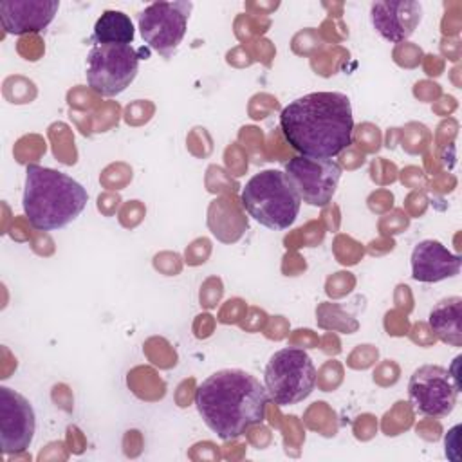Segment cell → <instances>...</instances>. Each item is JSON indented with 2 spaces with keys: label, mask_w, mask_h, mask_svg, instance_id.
Segmentation results:
<instances>
[{
  "label": "cell",
  "mask_w": 462,
  "mask_h": 462,
  "mask_svg": "<svg viewBox=\"0 0 462 462\" xmlns=\"http://www.w3.org/2000/svg\"><path fill=\"white\" fill-rule=\"evenodd\" d=\"M280 130L300 155L332 159L354 141L350 99L343 92L305 94L282 110Z\"/></svg>",
  "instance_id": "6da1fadb"
},
{
  "label": "cell",
  "mask_w": 462,
  "mask_h": 462,
  "mask_svg": "<svg viewBox=\"0 0 462 462\" xmlns=\"http://www.w3.org/2000/svg\"><path fill=\"white\" fill-rule=\"evenodd\" d=\"M269 395L249 372L224 368L208 375L195 392V406L204 424L222 440L242 437L265 417Z\"/></svg>",
  "instance_id": "7a4b0ae2"
},
{
  "label": "cell",
  "mask_w": 462,
  "mask_h": 462,
  "mask_svg": "<svg viewBox=\"0 0 462 462\" xmlns=\"http://www.w3.org/2000/svg\"><path fill=\"white\" fill-rule=\"evenodd\" d=\"M87 202V189L70 175L40 164L25 168L22 208L34 229L56 231L69 226Z\"/></svg>",
  "instance_id": "3957f363"
},
{
  "label": "cell",
  "mask_w": 462,
  "mask_h": 462,
  "mask_svg": "<svg viewBox=\"0 0 462 462\" xmlns=\"http://www.w3.org/2000/svg\"><path fill=\"white\" fill-rule=\"evenodd\" d=\"M245 211L263 227L283 231L296 220L301 200L282 170L254 173L240 193Z\"/></svg>",
  "instance_id": "277c9868"
},
{
  "label": "cell",
  "mask_w": 462,
  "mask_h": 462,
  "mask_svg": "<svg viewBox=\"0 0 462 462\" xmlns=\"http://www.w3.org/2000/svg\"><path fill=\"white\" fill-rule=\"evenodd\" d=\"M263 386L278 406H291L307 399L316 386V366L301 348L274 352L263 370Z\"/></svg>",
  "instance_id": "5b68a950"
},
{
  "label": "cell",
  "mask_w": 462,
  "mask_h": 462,
  "mask_svg": "<svg viewBox=\"0 0 462 462\" xmlns=\"http://www.w3.org/2000/svg\"><path fill=\"white\" fill-rule=\"evenodd\" d=\"M137 70L139 52L132 45L92 43L87 54V83L103 97H114L126 90Z\"/></svg>",
  "instance_id": "8992f818"
},
{
  "label": "cell",
  "mask_w": 462,
  "mask_h": 462,
  "mask_svg": "<svg viewBox=\"0 0 462 462\" xmlns=\"http://www.w3.org/2000/svg\"><path fill=\"white\" fill-rule=\"evenodd\" d=\"M193 9V2H153L146 5L139 16V32L146 45L162 56H171V52L180 45L188 18Z\"/></svg>",
  "instance_id": "52a82bcc"
},
{
  "label": "cell",
  "mask_w": 462,
  "mask_h": 462,
  "mask_svg": "<svg viewBox=\"0 0 462 462\" xmlns=\"http://www.w3.org/2000/svg\"><path fill=\"white\" fill-rule=\"evenodd\" d=\"M460 384L439 365H422L408 381V397L415 411L426 417H446L453 411Z\"/></svg>",
  "instance_id": "ba28073f"
},
{
  "label": "cell",
  "mask_w": 462,
  "mask_h": 462,
  "mask_svg": "<svg viewBox=\"0 0 462 462\" xmlns=\"http://www.w3.org/2000/svg\"><path fill=\"white\" fill-rule=\"evenodd\" d=\"M283 173L301 202L323 208L336 193L341 179V166L332 159L296 155L289 159Z\"/></svg>",
  "instance_id": "9c48e42d"
},
{
  "label": "cell",
  "mask_w": 462,
  "mask_h": 462,
  "mask_svg": "<svg viewBox=\"0 0 462 462\" xmlns=\"http://www.w3.org/2000/svg\"><path fill=\"white\" fill-rule=\"evenodd\" d=\"M32 404L9 386H0V446L4 455L25 451L34 437Z\"/></svg>",
  "instance_id": "30bf717a"
},
{
  "label": "cell",
  "mask_w": 462,
  "mask_h": 462,
  "mask_svg": "<svg viewBox=\"0 0 462 462\" xmlns=\"http://www.w3.org/2000/svg\"><path fill=\"white\" fill-rule=\"evenodd\" d=\"M422 5L415 0H384L370 5V20L374 29L392 43L408 40L419 27Z\"/></svg>",
  "instance_id": "8fae6325"
},
{
  "label": "cell",
  "mask_w": 462,
  "mask_h": 462,
  "mask_svg": "<svg viewBox=\"0 0 462 462\" xmlns=\"http://www.w3.org/2000/svg\"><path fill=\"white\" fill-rule=\"evenodd\" d=\"M60 9L58 0H9L0 4V20L7 34L40 32L49 27Z\"/></svg>",
  "instance_id": "7c38bea8"
},
{
  "label": "cell",
  "mask_w": 462,
  "mask_h": 462,
  "mask_svg": "<svg viewBox=\"0 0 462 462\" xmlns=\"http://www.w3.org/2000/svg\"><path fill=\"white\" fill-rule=\"evenodd\" d=\"M411 276L422 283H437L460 273L462 258L439 240H420L411 251Z\"/></svg>",
  "instance_id": "4fadbf2b"
},
{
  "label": "cell",
  "mask_w": 462,
  "mask_h": 462,
  "mask_svg": "<svg viewBox=\"0 0 462 462\" xmlns=\"http://www.w3.org/2000/svg\"><path fill=\"white\" fill-rule=\"evenodd\" d=\"M462 298L460 296H449L440 300L428 316V325L433 330V334L451 345L460 346L462 345Z\"/></svg>",
  "instance_id": "5bb4252c"
},
{
  "label": "cell",
  "mask_w": 462,
  "mask_h": 462,
  "mask_svg": "<svg viewBox=\"0 0 462 462\" xmlns=\"http://www.w3.org/2000/svg\"><path fill=\"white\" fill-rule=\"evenodd\" d=\"M134 23L128 14L116 9H106L94 23L92 43H121L132 45L134 42Z\"/></svg>",
  "instance_id": "9a60e30c"
}]
</instances>
